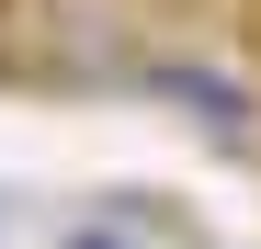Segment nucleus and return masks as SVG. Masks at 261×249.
<instances>
[{
  "label": "nucleus",
  "instance_id": "obj_1",
  "mask_svg": "<svg viewBox=\"0 0 261 249\" xmlns=\"http://www.w3.org/2000/svg\"><path fill=\"white\" fill-rule=\"evenodd\" d=\"M68 249H114V238H102V227H80V238H68Z\"/></svg>",
  "mask_w": 261,
  "mask_h": 249
}]
</instances>
